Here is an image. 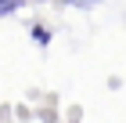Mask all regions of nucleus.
<instances>
[{
  "instance_id": "1",
  "label": "nucleus",
  "mask_w": 126,
  "mask_h": 123,
  "mask_svg": "<svg viewBox=\"0 0 126 123\" xmlns=\"http://www.w3.org/2000/svg\"><path fill=\"white\" fill-rule=\"evenodd\" d=\"M22 4H25V0H0V18H4L7 11H18Z\"/></svg>"
},
{
  "instance_id": "2",
  "label": "nucleus",
  "mask_w": 126,
  "mask_h": 123,
  "mask_svg": "<svg viewBox=\"0 0 126 123\" xmlns=\"http://www.w3.org/2000/svg\"><path fill=\"white\" fill-rule=\"evenodd\" d=\"M61 4H68V7H90V4H101V0H61Z\"/></svg>"
},
{
  "instance_id": "3",
  "label": "nucleus",
  "mask_w": 126,
  "mask_h": 123,
  "mask_svg": "<svg viewBox=\"0 0 126 123\" xmlns=\"http://www.w3.org/2000/svg\"><path fill=\"white\" fill-rule=\"evenodd\" d=\"M32 36H36L40 44H47V40H50V33H47V29H40V25H36V29H32Z\"/></svg>"
}]
</instances>
